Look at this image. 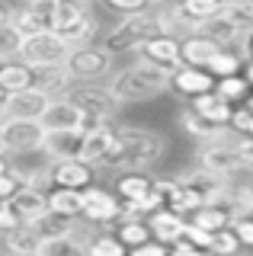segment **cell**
<instances>
[{
    "mask_svg": "<svg viewBox=\"0 0 253 256\" xmlns=\"http://www.w3.org/2000/svg\"><path fill=\"white\" fill-rule=\"evenodd\" d=\"M167 150L164 134L141 125H116V138L109 154L102 157L100 170H148Z\"/></svg>",
    "mask_w": 253,
    "mask_h": 256,
    "instance_id": "6da1fadb",
    "label": "cell"
},
{
    "mask_svg": "<svg viewBox=\"0 0 253 256\" xmlns=\"http://www.w3.org/2000/svg\"><path fill=\"white\" fill-rule=\"evenodd\" d=\"M164 90H170V70L154 68V64H148L141 58L122 70H112V77H109V93L116 96L118 106L154 100Z\"/></svg>",
    "mask_w": 253,
    "mask_h": 256,
    "instance_id": "7a4b0ae2",
    "label": "cell"
},
{
    "mask_svg": "<svg viewBox=\"0 0 253 256\" xmlns=\"http://www.w3.org/2000/svg\"><path fill=\"white\" fill-rule=\"evenodd\" d=\"M157 32H164V29H160V20H157V13L141 10V13L122 16V20H118L116 26L106 32V36H102V45H106L112 54L138 52V48L144 45L151 36H157Z\"/></svg>",
    "mask_w": 253,
    "mask_h": 256,
    "instance_id": "3957f363",
    "label": "cell"
},
{
    "mask_svg": "<svg viewBox=\"0 0 253 256\" xmlns=\"http://www.w3.org/2000/svg\"><path fill=\"white\" fill-rule=\"evenodd\" d=\"M96 16L90 13V4H74V0H58V10H54L52 29L61 38L77 48V45H90L96 38Z\"/></svg>",
    "mask_w": 253,
    "mask_h": 256,
    "instance_id": "277c9868",
    "label": "cell"
},
{
    "mask_svg": "<svg viewBox=\"0 0 253 256\" xmlns=\"http://www.w3.org/2000/svg\"><path fill=\"white\" fill-rule=\"evenodd\" d=\"M64 96L84 112V118H112L116 109H118V102L109 93V86H100L96 80H74Z\"/></svg>",
    "mask_w": 253,
    "mask_h": 256,
    "instance_id": "5b68a950",
    "label": "cell"
},
{
    "mask_svg": "<svg viewBox=\"0 0 253 256\" xmlns=\"http://www.w3.org/2000/svg\"><path fill=\"white\" fill-rule=\"evenodd\" d=\"M112 58L116 54L109 52L106 45H93L90 42V45L70 48L64 68H68V74L74 80H100V77L112 74Z\"/></svg>",
    "mask_w": 253,
    "mask_h": 256,
    "instance_id": "8992f818",
    "label": "cell"
},
{
    "mask_svg": "<svg viewBox=\"0 0 253 256\" xmlns=\"http://www.w3.org/2000/svg\"><path fill=\"white\" fill-rule=\"evenodd\" d=\"M68 54H70V45H68L54 29L22 36L20 58L26 61V64H32V68H42V64H64Z\"/></svg>",
    "mask_w": 253,
    "mask_h": 256,
    "instance_id": "52a82bcc",
    "label": "cell"
},
{
    "mask_svg": "<svg viewBox=\"0 0 253 256\" xmlns=\"http://www.w3.org/2000/svg\"><path fill=\"white\" fill-rule=\"evenodd\" d=\"M45 132L42 118H0V134L10 154H29V150H42L45 144Z\"/></svg>",
    "mask_w": 253,
    "mask_h": 256,
    "instance_id": "ba28073f",
    "label": "cell"
},
{
    "mask_svg": "<svg viewBox=\"0 0 253 256\" xmlns=\"http://www.w3.org/2000/svg\"><path fill=\"white\" fill-rule=\"evenodd\" d=\"M80 218L100 224V228H112V224L122 218V198H118V192H109L102 186H86Z\"/></svg>",
    "mask_w": 253,
    "mask_h": 256,
    "instance_id": "9c48e42d",
    "label": "cell"
},
{
    "mask_svg": "<svg viewBox=\"0 0 253 256\" xmlns=\"http://www.w3.org/2000/svg\"><path fill=\"white\" fill-rule=\"evenodd\" d=\"M138 58L154 64V68L173 70V68L183 64V38L173 36V32H157V36H151L138 48Z\"/></svg>",
    "mask_w": 253,
    "mask_h": 256,
    "instance_id": "30bf717a",
    "label": "cell"
},
{
    "mask_svg": "<svg viewBox=\"0 0 253 256\" xmlns=\"http://www.w3.org/2000/svg\"><path fill=\"white\" fill-rule=\"evenodd\" d=\"M96 180V166L80 157H61L48 164V186H68V189H86Z\"/></svg>",
    "mask_w": 253,
    "mask_h": 256,
    "instance_id": "8fae6325",
    "label": "cell"
},
{
    "mask_svg": "<svg viewBox=\"0 0 253 256\" xmlns=\"http://www.w3.org/2000/svg\"><path fill=\"white\" fill-rule=\"evenodd\" d=\"M52 100H54V96L42 93L38 86H26V90L6 93L4 116H6V118H42Z\"/></svg>",
    "mask_w": 253,
    "mask_h": 256,
    "instance_id": "7c38bea8",
    "label": "cell"
},
{
    "mask_svg": "<svg viewBox=\"0 0 253 256\" xmlns=\"http://www.w3.org/2000/svg\"><path fill=\"white\" fill-rule=\"evenodd\" d=\"M218 77L212 74L208 68H199V64H180V68L170 70V86L183 96H196L205 90H215Z\"/></svg>",
    "mask_w": 253,
    "mask_h": 256,
    "instance_id": "4fadbf2b",
    "label": "cell"
},
{
    "mask_svg": "<svg viewBox=\"0 0 253 256\" xmlns=\"http://www.w3.org/2000/svg\"><path fill=\"white\" fill-rule=\"evenodd\" d=\"M189 109H196L208 125H215V128H218V125H228V122H231L234 102H228L218 90H205V93L189 96Z\"/></svg>",
    "mask_w": 253,
    "mask_h": 256,
    "instance_id": "5bb4252c",
    "label": "cell"
},
{
    "mask_svg": "<svg viewBox=\"0 0 253 256\" xmlns=\"http://www.w3.org/2000/svg\"><path fill=\"white\" fill-rule=\"evenodd\" d=\"M80 148H84V132H80V128H48V132H45L42 150L52 160L80 157Z\"/></svg>",
    "mask_w": 253,
    "mask_h": 256,
    "instance_id": "9a60e30c",
    "label": "cell"
},
{
    "mask_svg": "<svg viewBox=\"0 0 253 256\" xmlns=\"http://www.w3.org/2000/svg\"><path fill=\"white\" fill-rule=\"evenodd\" d=\"M13 208H16V214L22 221H36L38 214L48 212V189L42 186H32V182H22V186L13 192Z\"/></svg>",
    "mask_w": 253,
    "mask_h": 256,
    "instance_id": "2e32d148",
    "label": "cell"
},
{
    "mask_svg": "<svg viewBox=\"0 0 253 256\" xmlns=\"http://www.w3.org/2000/svg\"><path fill=\"white\" fill-rule=\"evenodd\" d=\"M112 138H116V122H106L100 128H90V132H84V148H80V160L86 164H93L100 170L102 157L109 154V148H112Z\"/></svg>",
    "mask_w": 253,
    "mask_h": 256,
    "instance_id": "e0dca14e",
    "label": "cell"
},
{
    "mask_svg": "<svg viewBox=\"0 0 253 256\" xmlns=\"http://www.w3.org/2000/svg\"><path fill=\"white\" fill-rule=\"evenodd\" d=\"M148 228H151V234L157 240H164V244H173V240H180L183 237V230H186V214H180V212H173V208H157V212L148 214Z\"/></svg>",
    "mask_w": 253,
    "mask_h": 256,
    "instance_id": "ac0fdd59",
    "label": "cell"
},
{
    "mask_svg": "<svg viewBox=\"0 0 253 256\" xmlns=\"http://www.w3.org/2000/svg\"><path fill=\"white\" fill-rule=\"evenodd\" d=\"M218 52H221V45L202 29L186 32L183 36V64H199V68H205Z\"/></svg>",
    "mask_w": 253,
    "mask_h": 256,
    "instance_id": "d6986e66",
    "label": "cell"
},
{
    "mask_svg": "<svg viewBox=\"0 0 253 256\" xmlns=\"http://www.w3.org/2000/svg\"><path fill=\"white\" fill-rule=\"evenodd\" d=\"M183 180H186L196 192H199L205 202H218V198L228 192V180H224V176H218V173L205 170L202 164H196L189 173H183Z\"/></svg>",
    "mask_w": 253,
    "mask_h": 256,
    "instance_id": "ffe728a7",
    "label": "cell"
},
{
    "mask_svg": "<svg viewBox=\"0 0 253 256\" xmlns=\"http://www.w3.org/2000/svg\"><path fill=\"white\" fill-rule=\"evenodd\" d=\"M74 84V77L68 74L64 64H42V68H32V86H38L48 96H64L68 86Z\"/></svg>",
    "mask_w": 253,
    "mask_h": 256,
    "instance_id": "44dd1931",
    "label": "cell"
},
{
    "mask_svg": "<svg viewBox=\"0 0 253 256\" xmlns=\"http://www.w3.org/2000/svg\"><path fill=\"white\" fill-rule=\"evenodd\" d=\"M157 176H151L148 170H118V180H116V192L122 202H132V198H141L154 189Z\"/></svg>",
    "mask_w": 253,
    "mask_h": 256,
    "instance_id": "7402d4cb",
    "label": "cell"
},
{
    "mask_svg": "<svg viewBox=\"0 0 253 256\" xmlns=\"http://www.w3.org/2000/svg\"><path fill=\"white\" fill-rule=\"evenodd\" d=\"M80 118H84V112L68 96H54L42 116V125L45 128H80Z\"/></svg>",
    "mask_w": 253,
    "mask_h": 256,
    "instance_id": "603a6c76",
    "label": "cell"
},
{
    "mask_svg": "<svg viewBox=\"0 0 253 256\" xmlns=\"http://www.w3.org/2000/svg\"><path fill=\"white\" fill-rule=\"evenodd\" d=\"M38 240H42V234H38L32 224H29V221H20L16 228H10L4 234V246L10 253H20V256H36Z\"/></svg>",
    "mask_w": 253,
    "mask_h": 256,
    "instance_id": "cb8c5ba5",
    "label": "cell"
},
{
    "mask_svg": "<svg viewBox=\"0 0 253 256\" xmlns=\"http://www.w3.org/2000/svg\"><path fill=\"white\" fill-rule=\"evenodd\" d=\"M202 32H208V36L215 38L221 48H234V45H240V38H244V26H240V22H234L224 10H221L215 20L205 22Z\"/></svg>",
    "mask_w": 253,
    "mask_h": 256,
    "instance_id": "d4e9b609",
    "label": "cell"
},
{
    "mask_svg": "<svg viewBox=\"0 0 253 256\" xmlns=\"http://www.w3.org/2000/svg\"><path fill=\"white\" fill-rule=\"evenodd\" d=\"M48 208L68 218L84 214V189H68V186H48Z\"/></svg>",
    "mask_w": 253,
    "mask_h": 256,
    "instance_id": "484cf974",
    "label": "cell"
},
{
    "mask_svg": "<svg viewBox=\"0 0 253 256\" xmlns=\"http://www.w3.org/2000/svg\"><path fill=\"white\" fill-rule=\"evenodd\" d=\"M0 86L6 93H16V90H26L32 86V64H26L22 58H10L0 64Z\"/></svg>",
    "mask_w": 253,
    "mask_h": 256,
    "instance_id": "4316f807",
    "label": "cell"
},
{
    "mask_svg": "<svg viewBox=\"0 0 253 256\" xmlns=\"http://www.w3.org/2000/svg\"><path fill=\"white\" fill-rule=\"evenodd\" d=\"M180 13L189 20V26L192 29H202L208 20H215V16L224 10V0H180Z\"/></svg>",
    "mask_w": 253,
    "mask_h": 256,
    "instance_id": "83f0119b",
    "label": "cell"
},
{
    "mask_svg": "<svg viewBox=\"0 0 253 256\" xmlns=\"http://www.w3.org/2000/svg\"><path fill=\"white\" fill-rule=\"evenodd\" d=\"M112 230H116V237L122 240L128 250H135L138 244H144V240H151V228H148V218H118L112 224Z\"/></svg>",
    "mask_w": 253,
    "mask_h": 256,
    "instance_id": "f1b7e54d",
    "label": "cell"
},
{
    "mask_svg": "<svg viewBox=\"0 0 253 256\" xmlns=\"http://www.w3.org/2000/svg\"><path fill=\"white\" fill-rule=\"evenodd\" d=\"M74 221L77 218H68V214H58V212L48 208L45 214H38V218L29 221V224H32L42 237H61V234H70V230H74Z\"/></svg>",
    "mask_w": 253,
    "mask_h": 256,
    "instance_id": "f546056e",
    "label": "cell"
},
{
    "mask_svg": "<svg viewBox=\"0 0 253 256\" xmlns=\"http://www.w3.org/2000/svg\"><path fill=\"white\" fill-rule=\"evenodd\" d=\"M10 22L22 32V36H32V32H45V29H48V22H45L29 4H22V6H16V10H10Z\"/></svg>",
    "mask_w": 253,
    "mask_h": 256,
    "instance_id": "4dcf8cb0",
    "label": "cell"
},
{
    "mask_svg": "<svg viewBox=\"0 0 253 256\" xmlns=\"http://www.w3.org/2000/svg\"><path fill=\"white\" fill-rule=\"evenodd\" d=\"M215 90L224 96L228 102H244L250 96V80L244 77V74H231V77H218V84H215Z\"/></svg>",
    "mask_w": 253,
    "mask_h": 256,
    "instance_id": "1f68e13d",
    "label": "cell"
},
{
    "mask_svg": "<svg viewBox=\"0 0 253 256\" xmlns=\"http://www.w3.org/2000/svg\"><path fill=\"white\" fill-rule=\"evenodd\" d=\"M205 68L212 70L215 77H231V74H240L244 70V54H237V52H231V48H221V52L212 58Z\"/></svg>",
    "mask_w": 253,
    "mask_h": 256,
    "instance_id": "d6a6232c",
    "label": "cell"
},
{
    "mask_svg": "<svg viewBox=\"0 0 253 256\" xmlns=\"http://www.w3.org/2000/svg\"><path fill=\"white\" fill-rule=\"evenodd\" d=\"M125 250H128V246L116 237V230H100V234L86 244V253H93V256H125Z\"/></svg>",
    "mask_w": 253,
    "mask_h": 256,
    "instance_id": "836d02e7",
    "label": "cell"
},
{
    "mask_svg": "<svg viewBox=\"0 0 253 256\" xmlns=\"http://www.w3.org/2000/svg\"><path fill=\"white\" fill-rule=\"evenodd\" d=\"M64 253H84L80 244H77L70 234H61V237H42L38 240V250L36 256H64Z\"/></svg>",
    "mask_w": 253,
    "mask_h": 256,
    "instance_id": "e575fe53",
    "label": "cell"
},
{
    "mask_svg": "<svg viewBox=\"0 0 253 256\" xmlns=\"http://www.w3.org/2000/svg\"><path fill=\"white\" fill-rule=\"evenodd\" d=\"M20 48H22V32L10 20H4L0 22V58L4 61L20 58Z\"/></svg>",
    "mask_w": 253,
    "mask_h": 256,
    "instance_id": "d590c367",
    "label": "cell"
},
{
    "mask_svg": "<svg viewBox=\"0 0 253 256\" xmlns=\"http://www.w3.org/2000/svg\"><path fill=\"white\" fill-rule=\"evenodd\" d=\"M180 125H183V128H186V134H192L196 141H205L212 132H215V125H208V122H205V118L199 116V112L189 109V106L180 112Z\"/></svg>",
    "mask_w": 253,
    "mask_h": 256,
    "instance_id": "8d00e7d4",
    "label": "cell"
},
{
    "mask_svg": "<svg viewBox=\"0 0 253 256\" xmlns=\"http://www.w3.org/2000/svg\"><path fill=\"white\" fill-rule=\"evenodd\" d=\"M240 237L234 234V228H221V230H215L212 234V244H208V250L212 253H237L240 250Z\"/></svg>",
    "mask_w": 253,
    "mask_h": 256,
    "instance_id": "74e56055",
    "label": "cell"
},
{
    "mask_svg": "<svg viewBox=\"0 0 253 256\" xmlns=\"http://www.w3.org/2000/svg\"><path fill=\"white\" fill-rule=\"evenodd\" d=\"M224 13L234 22H240L244 29L253 26V0H231V4H224Z\"/></svg>",
    "mask_w": 253,
    "mask_h": 256,
    "instance_id": "f35d334b",
    "label": "cell"
},
{
    "mask_svg": "<svg viewBox=\"0 0 253 256\" xmlns=\"http://www.w3.org/2000/svg\"><path fill=\"white\" fill-rule=\"evenodd\" d=\"M102 6L106 10H112L118 16H128V13H141L151 6V0H102Z\"/></svg>",
    "mask_w": 253,
    "mask_h": 256,
    "instance_id": "ab89813d",
    "label": "cell"
},
{
    "mask_svg": "<svg viewBox=\"0 0 253 256\" xmlns=\"http://www.w3.org/2000/svg\"><path fill=\"white\" fill-rule=\"evenodd\" d=\"M231 228H234V234L240 237L244 246H253V212H240V214L234 218Z\"/></svg>",
    "mask_w": 253,
    "mask_h": 256,
    "instance_id": "60d3db41",
    "label": "cell"
},
{
    "mask_svg": "<svg viewBox=\"0 0 253 256\" xmlns=\"http://www.w3.org/2000/svg\"><path fill=\"white\" fill-rule=\"evenodd\" d=\"M183 234H186L189 240H192V244L199 246V250H208L212 234H215V230H205V228H199L196 221H189V218H186V230H183Z\"/></svg>",
    "mask_w": 253,
    "mask_h": 256,
    "instance_id": "b9f144b4",
    "label": "cell"
},
{
    "mask_svg": "<svg viewBox=\"0 0 253 256\" xmlns=\"http://www.w3.org/2000/svg\"><path fill=\"white\" fill-rule=\"evenodd\" d=\"M22 186V180L16 176L13 166H6V170H0V198H13V192Z\"/></svg>",
    "mask_w": 253,
    "mask_h": 256,
    "instance_id": "7bdbcfd3",
    "label": "cell"
},
{
    "mask_svg": "<svg viewBox=\"0 0 253 256\" xmlns=\"http://www.w3.org/2000/svg\"><path fill=\"white\" fill-rule=\"evenodd\" d=\"M22 218L16 214V208H13L10 198H0V234H6L10 228H16Z\"/></svg>",
    "mask_w": 253,
    "mask_h": 256,
    "instance_id": "ee69618b",
    "label": "cell"
},
{
    "mask_svg": "<svg viewBox=\"0 0 253 256\" xmlns=\"http://www.w3.org/2000/svg\"><path fill=\"white\" fill-rule=\"evenodd\" d=\"M132 253H135V256H167V253H170V244H164V240L151 237V240H144V244H138Z\"/></svg>",
    "mask_w": 253,
    "mask_h": 256,
    "instance_id": "f6af8a7d",
    "label": "cell"
},
{
    "mask_svg": "<svg viewBox=\"0 0 253 256\" xmlns=\"http://www.w3.org/2000/svg\"><path fill=\"white\" fill-rule=\"evenodd\" d=\"M240 54H244V61H253V26L244 29V38H240Z\"/></svg>",
    "mask_w": 253,
    "mask_h": 256,
    "instance_id": "bcb514c9",
    "label": "cell"
},
{
    "mask_svg": "<svg viewBox=\"0 0 253 256\" xmlns=\"http://www.w3.org/2000/svg\"><path fill=\"white\" fill-rule=\"evenodd\" d=\"M240 74L247 77V80H250V86H253V61H244V70H240Z\"/></svg>",
    "mask_w": 253,
    "mask_h": 256,
    "instance_id": "7dc6e473",
    "label": "cell"
},
{
    "mask_svg": "<svg viewBox=\"0 0 253 256\" xmlns=\"http://www.w3.org/2000/svg\"><path fill=\"white\" fill-rule=\"evenodd\" d=\"M4 106H6V90L0 86V118H4Z\"/></svg>",
    "mask_w": 253,
    "mask_h": 256,
    "instance_id": "c3c4849f",
    "label": "cell"
},
{
    "mask_svg": "<svg viewBox=\"0 0 253 256\" xmlns=\"http://www.w3.org/2000/svg\"><path fill=\"white\" fill-rule=\"evenodd\" d=\"M154 6H173V4H180V0H151Z\"/></svg>",
    "mask_w": 253,
    "mask_h": 256,
    "instance_id": "681fc988",
    "label": "cell"
},
{
    "mask_svg": "<svg viewBox=\"0 0 253 256\" xmlns=\"http://www.w3.org/2000/svg\"><path fill=\"white\" fill-rule=\"evenodd\" d=\"M4 20H10V10H6V6H0V22Z\"/></svg>",
    "mask_w": 253,
    "mask_h": 256,
    "instance_id": "f907efd6",
    "label": "cell"
},
{
    "mask_svg": "<svg viewBox=\"0 0 253 256\" xmlns=\"http://www.w3.org/2000/svg\"><path fill=\"white\" fill-rule=\"evenodd\" d=\"M244 102H247V106L253 109V90H250V96H247V100H244Z\"/></svg>",
    "mask_w": 253,
    "mask_h": 256,
    "instance_id": "816d5d0a",
    "label": "cell"
},
{
    "mask_svg": "<svg viewBox=\"0 0 253 256\" xmlns=\"http://www.w3.org/2000/svg\"><path fill=\"white\" fill-rule=\"evenodd\" d=\"M247 134H250V138H253V118H250V128H247Z\"/></svg>",
    "mask_w": 253,
    "mask_h": 256,
    "instance_id": "f5cc1de1",
    "label": "cell"
},
{
    "mask_svg": "<svg viewBox=\"0 0 253 256\" xmlns=\"http://www.w3.org/2000/svg\"><path fill=\"white\" fill-rule=\"evenodd\" d=\"M74 4H93V0H74Z\"/></svg>",
    "mask_w": 253,
    "mask_h": 256,
    "instance_id": "db71d44e",
    "label": "cell"
},
{
    "mask_svg": "<svg viewBox=\"0 0 253 256\" xmlns=\"http://www.w3.org/2000/svg\"><path fill=\"white\" fill-rule=\"evenodd\" d=\"M224 4H231V0H224Z\"/></svg>",
    "mask_w": 253,
    "mask_h": 256,
    "instance_id": "11a10c76",
    "label": "cell"
},
{
    "mask_svg": "<svg viewBox=\"0 0 253 256\" xmlns=\"http://www.w3.org/2000/svg\"><path fill=\"white\" fill-rule=\"evenodd\" d=\"M0 64H4V58H0Z\"/></svg>",
    "mask_w": 253,
    "mask_h": 256,
    "instance_id": "9f6ffc18",
    "label": "cell"
}]
</instances>
